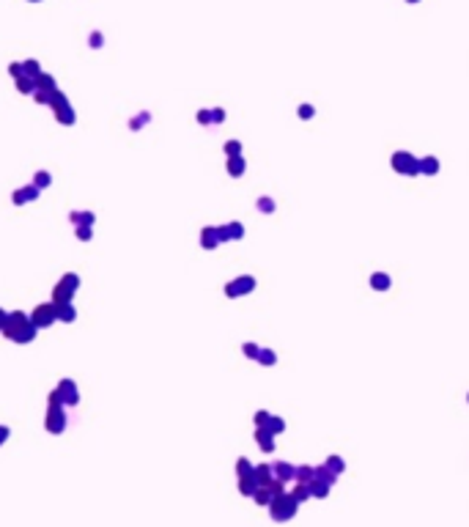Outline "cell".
I'll return each mask as SVG.
<instances>
[{
    "instance_id": "cell-17",
    "label": "cell",
    "mask_w": 469,
    "mask_h": 527,
    "mask_svg": "<svg viewBox=\"0 0 469 527\" xmlns=\"http://www.w3.org/2000/svg\"><path fill=\"white\" fill-rule=\"evenodd\" d=\"M274 472H277V478H280V481H288V478H294V472H296V470H294L291 464H277V467H274Z\"/></svg>"
},
{
    "instance_id": "cell-25",
    "label": "cell",
    "mask_w": 469,
    "mask_h": 527,
    "mask_svg": "<svg viewBox=\"0 0 469 527\" xmlns=\"http://www.w3.org/2000/svg\"><path fill=\"white\" fill-rule=\"evenodd\" d=\"M258 209H261V212H274V201L272 198H261V201H258Z\"/></svg>"
},
{
    "instance_id": "cell-19",
    "label": "cell",
    "mask_w": 469,
    "mask_h": 527,
    "mask_svg": "<svg viewBox=\"0 0 469 527\" xmlns=\"http://www.w3.org/2000/svg\"><path fill=\"white\" fill-rule=\"evenodd\" d=\"M258 360H261V365H274V362H277V354H274L272 349H261Z\"/></svg>"
},
{
    "instance_id": "cell-16",
    "label": "cell",
    "mask_w": 469,
    "mask_h": 527,
    "mask_svg": "<svg viewBox=\"0 0 469 527\" xmlns=\"http://www.w3.org/2000/svg\"><path fill=\"white\" fill-rule=\"evenodd\" d=\"M291 497H294L296 502L307 500V497H310V486H307V483H299V486H294V491H291Z\"/></svg>"
},
{
    "instance_id": "cell-29",
    "label": "cell",
    "mask_w": 469,
    "mask_h": 527,
    "mask_svg": "<svg viewBox=\"0 0 469 527\" xmlns=\"http://www.w3.org/2000/svg\"><path fill=\"white\" fill-rule=\"evenodd\" d=\"M31 195H36V190H22V192H17L14 201L17 203H20V201H31Z\"/></svg>"
},
{
    "instance_id": "cell-27",
    "label": "cell",
    "mask_w": 469,
    "mask_h": 527,
    "mask_svg": "<svg viewBox=\"0 0 469 527\" xmlns=\"http://www.w3.org/2000/svg\"><path fill=\"white\" fill-rule=\"evenodd\" d=\"M244 354H247V357H255V360H258V354H261V349H258L255 343H244Z\"/></svg>"
},
{
    "instance_id": "cell-28",
    "label": "cell",
    "mask_w": 469,
    "mask_h": 527,
    "mask_svg": "<svg viewBox=\"0 0 469 527\" xmlns=\"http://www.w3.org/2000/svg\"><path fill=\"white\" fill-rule=\"evenodd\" d=\"M269 418H272V415H269V412H263V409H261V412L255 415V423H258V426H261V429H263V426L269 423Z\"/></svg>"
},
{
    "instance_id": "cell-5",
    "label": "cell",
    "mask_w": 469,
    "mask_h": 527,
    "mask_svg": "<svg viewBox=\"0 0 469 527\" xmlns=\"http://www.w3.org/2000/svg\"><path fill=\"white\" fill-rule=\"evenodd\" d=\"M58 316V308H52V305H42L36 310V313H33V327H47V324H52V319H55Z\"/></svg>"
},
{
    "instance_id": "cell-24",
    "label": "cell",
    "mask_w": 469,
    "mask_h": 527,
    "mask_svg": "<svg viewBox=\"0 0 469 527\" xmlns=\"http://www.w3.org/2000/svg\"><path fill=\"white\" fill-rule=\"evenodd\" d=\"M33 80H28V77H17V88H20V91H25V93H31L33 91Z\"/></svg>"
},
{
    "instance_id": "cell-18",
    "label": "cell",
    "mask_w": 469,
    "mask_h": 527,
    "mask_svg": "<svg viewBox=\"0 0 469 527\" xmlns=\"http://www.w3.org/2000/svg\"><path fill=\"white\" fill-rule=\"evenodd\" d=\"M258 491V481L253 475H247V478H242V494H255Z\"/></svg>"
},
{
    "instance_id": "cell-12",
    "label": "cell",
    "mask_w": 469,
    "mask_h": 527,
    "mask_svg": "<svg viewBox=\"0 0 469 527\" xmlns=\"http://www.w3.org/2000/svg\"><path fill=\"white\" fill-rule=\"evenodd\" d=\"M371 286H373V289H376V291H387V289H390V275H384V272H376V275H373V278H371Z\"/></svg>"
},
{
    "instance_id": "cell-31",
    "label": "cell",
    "mask_w": 469,
    "mask_h": 527,
    "mask_svg": "<svg viewBox=\"0 0 469 527\" xmlns=\"http://www.w3.org/2000/svg\"><path fill=\"white\" fill-rule=\"evenodd\" d=\"M198 121H201V124H209V121H212V113H209V110H203V113L198 115Z\"/></svg>"
},
{
    "instance_id": "cell-2",
    "label": "cell",
    "mask_w": 469,
    "mask_h": 527,
    "mask_svg": "<svg viewBox=\"0 0 469 527\" xmlns=\"http://www.w3.org/2000/svg\"><path fill=\"white\" fill-rule=\"evenodd\" d=\"M296 505H299V502L291 494H280L277 500L272 502V516L280 519V522H283V519H291L296 513Z\"/></svg>"
},
{
    "instance_id": "cell-21",
    "label": "cell",
    "mask_w": 469,
    "mask_h": 527,
    "mask_svg": "<svg viewBox=\"0 0 469 527\" xmlns=\"http://www.w3.org/2000/svg\"><path fill=\"white\" fill-rule=\"evenodd\" d=\"M327 470H332L338 475V472H343V459L341 456H330V459H327Z\"/></svg>"
},
{
    "instance_id": "cell-10",
    "label": "cell",
    "mask_w": 469,
    "mask_h": 527,
    "mask_svg": "<svg viewBox=\"0 0 469 527\" xmlns=\"http://www.w3.org/2000/svg\"><path fill=\"white\" fill-rule=\"evenodd\" d=\"M201 239H203V247H217V244L222 242L220 239V228H206Z\"/></svg>"
},
{
    "instance_id": "cell-7",
    "label": "cell",
    "mask_w": 469,
    "mask_h": 527,
    "mask_svg": "<svg viewBox=\"0 0 469 527\" xmlns=\"http://www.w3.org/2000/svg\"><path fill=\"white\" fill-rule=\"evenodd\" d=\"M77 289V278L74 275H66V280H61V286H58L55 291V300H69V294Z\"/></svg>"
},
{
    "instance_id": "cell-6",
    "label": "cell",
    "mask_w": 469,
    "mask_h": 527,
    "mask_svg": "<svg viewBox=\"0 0 469 527\" xmlns=\"http://www.w3.org/2000/svg\"><path fill=\"white\" fill-rule=\"evenodd\" d=\"M52 104H55V110H58V121H66V124H72V121H74V115L69 113V102L61 96V93H55Z\"/></svg>"
},
{
    "instance_id": "cell-15",
    "label": "cell",
    "mask_w": 469,
    "mask_h": 527,
    "mask_svg": "<svg viewBox=\"0 0 469 527\" xmlns=\"http://www.w3.org/2000/svg\"><path fill=\"white\" fill-rule=\"evenodd\" d=\"M296 475V481L299 483H313V478H316V470L313 467H299V470L294 472Z\"/></svg>"
},
{
    "instance_id": "cell-23",
    "label": "cell",
    "mask_w": 469,
    "mask_h": 527,
    "mask_svg": "<svg viewBox=\"0 0 469 527\" xmlns=\"http://www.w3.org/2000/svg\"><path fill=\"white\" fill-rule=\"evenodd\" d=\"M236 470H239V475H242V478L253 475V467H250V461H247V459H239V467H236Z\"/></svg>"
},
{
    "instance_id": "cell-22",
    "label": "cell",
    "mask_w": 469,
    "mask_h": 527,
    "mask_svg": "<svg viewBox=\"0 0 469 527\" xmlns=\"http://www.w3.org/2000/svg\"><path fill=\"white\" fill-rule=\"evenodd\" d=\"M225 154L228 157H242V143H236V140L225 143Z\"/></svg>"
},
{
    "instance_id": "cell-9",
    "label": "cell",
    "mask_w": 469,
    "mask_h": 527,
    "mask_svg": "<svg viewBox=\"0 0 469 527\" xmlns=\"http://www.w3.org/2000/svg\"><path fill=\"white\" fill-rule=\"evenodd\" d=\"M253 478L258 481V486H269V483H272V467H269V464L255 467V470H253Z\"/></svg>"
},
{
    "instance_id": "cell-26",
    "label": "cell",
    "mask_w": 469,
    "mask_h": 527,
    "mask_svg": "<svg viewBox=\"0 0 469 527\" xmlns=\"http://www.w3.org/2000/svg\"><path fill=\"white\" fill-rule=\"evenodd\" d=\"M58 316H61V319H69V321H72V319H74L72 305H61V308H58Z\"/></svg>"
},
{
    "instance_id": "cell-14",
    "label": "cell",
    "mask_w": 469,
    "mask_h": 527,
    "mask_svg": "<svg viewBox=\"0 0 469 527\" xmlns=\"http://www.w3.org/2000/svg\"><path fill=\"white\" fill-rule=\"evenodd\" d=\"M228 173L231 176H242L244 173V160L242 157H228Z\"/></svg>"
},
{
    "instance_id": "cell-11",
    "label": "cell",
    "mask_w": 469,
    "mask_h": 527,
    "mask_svg": "<svg viewBox=\"0 0 469 527\" xmlns=\"http://www.w3.org/2000/svg\"><path fill=\"white\" fill-rule=\"evenodd\" d=\"M307 486H310V494L313 497H327L330 494V483L319 481V478H313V483H307Z\"/></svg>"
},
{
    "instance_id": "cell-8",
    "label": "cell",
    "mask_w": 469,
    "mask_h": 527,
    "mask_svg": "<svg viewBox=\"0 0 469 527\" xmlns=\"http://www.w3.org/2000/svg\"><path fill=\"white\" fill-rule=\"evenodd\" d=\"M255 439H258V445H261V450H263V453H269V450H274V434H272V431H269V429H258Z\"/></svg>"
},
{
    "instance_id": "cell-13",
    "label": "cell",
    "mask_w": 469,
    "mask_h": 527,
    "mask_svg": "<svg viewBox=\"0 0 469 527\" xmlns=\"http://www.w3.org/2000/svg\"><path fill=\"white\" fill-rule=\"evenodd\" d=\"M436 171H439V160H433V157H425V160H420V173L433 176Z\"/></svg>"
},
{
    "instance_id": "cell-3",
    "label": "cell",
    "mask_w": 469,
    "mask_h": 527,
    "mask_svg": "<svg viewBox=\"0 0 469 527\" xmlns=\"http://www.w3.org/2000/svg\"><path fill=\"white\" fill-rule=\"evenodd\" d=\"M392 168L403 176H417L420 173V160H414L409 151H398V154L392 157Z\"/></svg>"
},
{
    "instance_id": "cell-32",
    "label": "cell",
    "mask_w": 469,
    "mask_h": 527,
    "mask_svg": "<svg viewBox=\"0 0 469 527\" xmlns=\"http://www.w3.org/2000/svg\"><path fill=\"white\" fill-rule=\"evenodd\" d=\"M3 437H9V429H0V442H3Z\"/></svg>"
},
{
    "instance_id": "cell-30",
    "label": "cell",
    "mask_w": 469,
    "mask_h": 527,
    "mask_svg": "<svg viewBox=\"0 0 469 527\" xmlns=\"http://www.w3.org/2000/svg\"><path fill=\"white\" fill-rule=\"evenodd\" d=\"M299 115H302V118H310V115H313V107H310V104H302V107H299Z\"/></svg>"
},
{
    "instance_id": "cell-33",
    "label": "cell",
    "mask_w": 469,
    "mask_h": 527,
    "mask_svg": "<svg viewBox=\"0 0 469 527\" xmlns=\"http://www.w3.org/2000/svg\"><path fill=\"white\" fill-rule=\"evenodd\" d=\"M0 327H3V310H0Z\"/></svg>"
},
{
    "instance_id": "cell-34",
    "label": "cell",
    "mask_w": 469,
    "mask_h": 527,
    "mask_svg": "<svg viewBox=\"0 0 469 527\" xmlns=\"http://www.w3.org/2000/svg\"><path fill=\"white\" fill-rule=\"evenodd\" d=\"M409 3H417V0H409Z\"/></svg>"
},
{
    "instance_id": "cell-4",
    "label": "cell",
    "mask_w": 469,
    "mask_h": 527,
    "mask_svg": "<svg viewBox=\"0 0 469 527\" xmlns=\"http://www.w3.org/2000/svg\"><path fill=\"white\" fill-rule=\"evenodd\" d=\"M253 289H255V278H250V275H242V278H236L233 283L225 286V294H228V297H239V294H250Z\"/></svg>"
},
{
    "instance_id": "cell-20",
    "label": "cell",
    "mask_w": 469,
    "mask_h": 527,
    "mask_svg": "<svg viewBox=\"0 0 469 527\" xmlns=\"http://www.w3.org/2000/svg\"><path fill=\"white\" fill-rule=\"evenodd\" d=\"M263 429H269L272 434H280V431L285 429V423H283V418H274V415H272V418H269V423L263 426Z\"/></svg>"
},
{
    "instance_id": "cell-1",
    "label": "cell",
    "mask_w": 469,
    "mask_h": 527,
    "mask_svg": "<svg viewBox=\"0 0 469 527\" xmlns=\"http://www.w3.org/2000/svg\"><path fill=\"white\" fill-rule=\"evenodd\" d=\"M3 332L11 338V341H31L36 335V327L28 324V319L22 313H11L3 324Z\"/></svg>"
}]
</instances>
